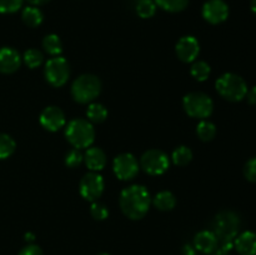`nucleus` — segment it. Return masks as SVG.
<instances>
[{"mask_svg":"<svg viewBox=\"0 0 256 255\" xmlns=\"http://www.w3.org/2000/svg\"><path fill=\"white\" fill-rule=\"evenodd\" d=\"M219 240L212 230L199 232L194 238V248L202 254H210L218 249Z\"/></svg>","mask_w":256,"mask_h":255,"instance_id":"15","label":"nucleus"},{"mask_svg":"<svg viewBox=\"0 0 256 255\" xmlns=\"http://www.w3.org/2000/svg\"><path fill=\"white\" fill-rule=\"evenodd\" d=\"M42 48L52 56H59L62 52V42L55 34H49L42 40Z\"/></svg>","mask_w":256,"mask_h":255,"instance_id":"21","label":"nucleus"},{"mask_svg":"<svg viewBox=\"0 0 256 255\" xmlns=\"http://www.w3.org/2000/svg\"><path fill=\"white\" fill-rule=\"evenodd\" d=\"M65 114L60 108L48 106L40 114V124L48 132H58L65 125Z\"/></svg>","mask_w":256,"mask_h":255,"instance_id":"12","label":"nucleus"},{"mask_svg":"<svg viewBox=\"0 0 256 255\" xmlns=\"http://www.w3.org/2000/svg\"><path fill=\"white\" fill-rule=\"evenodd\" d=\"M15 148L16 144L14 139L10 135L0 132V160L12 156V152H15Z\"/></svg>","mask_w":256,"mask_h":255,"instance_id":"26","label":"nucleus"},{"mask_svg":"<svg viewBox=\"0 0 256 255\" xmlns=\"http://www.w3.org/2000/svg\"><path fill=\"white\" fill-rule=\"evenodd\" d=\"M32 6H39V5H44L46 2H49L50 0H28Z\"/></svg>","mask_w":256,"mask_h":255,"instance_id":"37","label":"nucleus"},{"mask_svg":"<svg viewBox=\"0 0 256 255\" xmlns=\"http://www.w3.org/2000/svg\"><path fill=\"white\" fill-rule=\"evenodd\" d=\"M244 174L249 182H256V156L250 159L249 162L245 164L244 168Z\"/></svg>","mask_w":256,"mask_h":255,"instance_id":"32","label":"nucleus"},{"mask_svg":"<svg viewBox=\"0 0 256 255\" xmlns=\"http://www.w3.org/2000/svg\"><path fill=\"white\" fill-rule=\"evenodd\" d=\"M246 95H248V100H249L250 104L256 105V85L252 88V90H249V92H248Z\"/></svg>","mask_w":256,"mask_h":255,"instance_id":"34","label":"nucleus"},{"mask_svg":"<svg viewBox=\"0 0 256 255\" xmlns=\"http://www.w3.org/2000/svg\"><path fill=\"white\" fill-rule=\"evenodd\" d=\"M240 228V218L234 212H222L214 218L212 232L216 235L218 240L225 250L234 248V240L238 236Z\"/></svg>","mask_w":256,"mask_h":255,"instance_id":"2","label":"nucleus"},{"mask_svg":"<svg viewBox=\"0 0 256 255\" xmlns=\"http://www.w3.org/2000/svg\"><path fill=\"white\" fill-rule=\"evenodd\" d=\"M102 82L96 75L82 74L72 85V96L79 104H89L99 96Z\"/></svg>","mask_w":256,"mask_h":255,"instance_id":"4","label":"nucleus"},{"mask_svg":"<svg viewBox=\"0 0 256 255\" xmlns=\"http://www.w3.org/2000/svg\"><path fill=\"white\" fill-rule=\"evenodd\" d=\"M156 12V4L154 0H139L136 5V12L139 16L148 19L152 18Z\"/></svg>","mask_w":256,"mask_h":255,"instance_id":"28","label":"nucleus"},{"mask_svg":"<svg viewBox=\"0 0 256 255\" xmlns=\"http://www.w3.org/2000/svg\"><path fill=\"white\" fill-rule=\"evenodd\" d=\"M176 55L182 62H195L200 52V44L198 42L196 38L194 36H182V39L178 42L176 48Z\"/></svg>","mask_w":256,"mask_h":255,"instance_id":"13","label":"nucleus"},{"mask_svg":"<svg viewBox=\"0 0 256 255\" xmlns=\"http://www.w3.org/2000/svg\"><path fill=\"white\" fill-rule=\"evenodd\" d=\"M86 116L90 122L100 124V122H105V119L108 118V110L100 102H90L86 110Z\"/></svg>","mask_w":256,"mask_h":255,"instance_id":"20","label":"nucleus"},{"mask_svg":"<svg viewBox=\"0 0 256 255\" xmlns=\"http://www.w3.org/2000/svg\"><path fill=\"white\" fill-rule=\"evenodd\" d=\"M234 248L240 255H256V232H244L234 240Z\"/></svg>","mask_w":256,"mask_h":255,"instance_id":"16","label":"nucleus"},{"mask_svg":"<svg viewBox=\"0 0 256 255\" xmlns=\"http://www.w3.org/2000/svg\"><path fill=\"white\" fill-rule=\"evenodd\" d=\"M79 190L85 200L96 202L104 192V179L96 172H88L80 180Z\"/></svg>","mask_w":256,"mask_h":255,"instance_id":"9","label":"nucleus"},{"mask_svg":"<svg viewBox=\"0 0 256 255\" xmlns=\"http://www.w3.org/2000/svg\"><path fill=\"white\" fill-rule=\"evenodd\" d=\"M19 255H44V252H42V250L38 245L28 244L26 246H24L20 250Z\"/></svg>","mask_w":256,"mask_h":255,"instance_id":"33","label":"nucleus"},{"mask_svg":"<svg viewBox=\"0 0 256 255\" xmlns=\"http://www.w3.org/2000/svg\"><path fill=\"white\" fill-rule=\"evenodd\" d=\"M209 255H229V250H225L222 248H219V249L214 250L212 252H210Z\"/></svg>","mask_w":256,"mask_h":255,"instance_id":"36","label":"nucleus"},{"mask_svg":"<svg viewBox=\"0 0 256 255\" xmlns=\"http://www.w3.org/2000/svg\"><path fill=\"white\" fill-rule=\"evenodd\" d=\"M155 4L169 12H182L189 4V0H154Z\"/></svg>","mask_w":256,"mask_h":255,"instance_id":"25","label":"nucleus"},{"mask_svg":"<svg viewBox=\"0 0 256 255\" xmlns=\"http://www.w3.org/2000/svg\"><path fill=\"white\" fill-rule=\"evenodd\" d=\"M84 162V155L79 152V149H72L65 156V164L69 168H78Z\"/></svg>","mask_w":256,"mask_h":255,"instance_id":"30","label":"nucleus"},{"mask_svg":"<svg viewBox=\"0 0 256 255\" xmlns=\"http://www.w3.org/2000/svg\"><path fill=\"white\" fill-rule=\"evenodd\" d=\"M172 162L178 166H184V165H188L192 159V152L185 145H182V146H178L176 149L172 152Z\"/></svg>","mask_w":256,"mask_h":255,"instance_id":"23","label":"nucleus"},{"mask_svg":"<svg viewBox=\"0 0 256 255\" xmlns=\"http://www.w3.org/2000/svg\"><path fill=\"white\" fill-rule=\"evenodd\" d=\"M44 75L46 82L55 88H60L68 82L70 75L69 62L62 56H54L45 64Z\"/></svg>","mask_w":256,"mask_h":255,"instance_id":"7","label":"nucleus"},{"mask_svg":"<svg viewBox=\"0 0 256 255\" xmlns=\"http://www.w3.org/2000/svg\"><path fill=\"white\" fill-rule=\"evenodd\" d=\"M22 65V56L15 49L4 46L0 49V72L12 74Z\"/></svg>","mask_w":256,"mask_h":255,"instance_id":"14","label":"nucleus"},{"mask_svg":"<svg viewBox=\"0 0 256 255\" xmlns=\"http://www.w3.org/2000/svg\"><path fill=\"white\" fill-rule=\"evenodd\" d=\"M112 169L120 180H132L139 172V164L134 155L130 152H122L114 159Z\"/></svg>","mask_w":256,"mask_h":255,"instance_id":"10","label":"nucleus"},{"mask_svg":"<svg viewBox=\"0 0 256 255\" xmlns=\"http://www.w3.org/2000/svg\"><path fill=\"white\" fill-rule=\"evenodd\" d=\"M182 106L189 116L204 120L212 114L214 102L209 95L195 92L185 95L182 99Z\"/></svg>","mask_w":256,"mask_h":255,"instance_id":"6","label":"nucleus"},{"mask_svg":"<svg viewBox=\"0 0 256 255\" xmlns=\"http://www.w3.org/2000/svg\"><path fill=\"white\" fill-rule=\"evenodd\" d=\"M22 19L28 26L36 28L44 20V15H42V10L36 6H26L22 12Z\"/></svg>","mask_w":256,"mask_h":255,"instance_id":"19","label":"nucleus"},{"mask_svg":"<svg viewBox=\"0 0 256 255\" xmlns=\"http://www.w3.org/2000/svg\"><path fill=\"white\" fill-rule=\"evenodd\" d=\"M68 142L75 149H84L92 146L95 140V129L92 122L86 119H72L65 129Z\"/></svg>","mask_w":256,"mask_h":255,"instance_id":"3","label":"nucleus"},{"mask_svg":"<svg viewBox=\"0 0 256 255\" xmlns=\"http://www.w3.org/2000/svg\"><path fill=\"white\" fill-rule=\"evenodd\" d=\"M119 202L125 216L132 220H139L142 219L149 212L152 198L145 186L132 185L122 190Z\"/></svg>","mask_w":256,"mask_h":255,"instance_id":"1","label":"nucleus"},{"mask_svg":"<svg viewBox=\"0 0 256 255\" xmlns=\"http://www.w3.org/2000/svg\"><path fill=\"white\" fill-rule=\"evenodd\" d=\"M169 158L164 152L158 149L148 150L140 159V166L149 175H162L169 169Z\"/></svg>","mask_w":256,"mask_h":255,"instance_id":"8","label":"nucleus"},{"mask_svg":"<svg viewBox=\"0 0 256 255\" xmlns=\"http://www.w3.org/2000/svg\"><path fill=\"white\" fill-rule=\"evenodd\" d=\"M182 254L184 255H196V249H195L192 245H184V248H182Z\"/></svg>","mask_w":256,"mask_h":255,"instance_id":"35","label":"nucleus"},{"mask_svg":"<svg viewBox=\"0 0 256 255\" xmlns=\"http://www.w3.org/2000/svg\"><path fill=\"white\" fill-rule=\"evenodd\" d=\"M98 255H109V254H108V252H100V254H98Z\"/></svg>","mask_w":256,"mask_h":255,"instance_id":"40","label":"nucleus"},{"mask_svg":"<svg viewBox=\"0 0 256 255\" xmlns=\"http://www.w3.org/2000/svg\"><path fill=\"white\" fill-rule=\"evenodd\" d=\"M25 64L30 68V69H35V68L40 66L44 62V55L40 50L38 49H29L24 52V56H22Z\"/></svg>","mask_w":256,"mask_h":255,"instance_id":"27","label":"nucleus"},{"mask_svg":"<svg viewBox=\"0 0 256 255\" xmlns=\"http://www.w3.org/2000/svg\"><path fill=\"white\" fill-rule=\"evenodd\" d=\"M210 72H212L210 70V65L206 62H202V60L195 62L192 65V69H190L192 78L195 80H198V82H205L210 76Z\"/></svg>","mask_w":256,"mask_h":255,"instance_id":"24","label":"nucleus"},{"mask_svg":"<svg viewBox=\"0 0 256 255\" xmlns=\"http://www.w3.org/2000/svg\"><path fill=\"white\" fill-rule=\"evenodd\" d=\"M152 204L162 212H169V210H172L175 208L176 199H175V195L172 192L164 190V192H160L155 195Z\"/></svg>","mask_w":256,"mask_h":255,"instance_id":"18","label":"nucleus"},{"mask_svg":"<svg viewBox=\"0 0 256 255\" xmlns=\"http://www.w3.org/2000/svg\"><path fill=\"white\" fill-rule=\"evenodd\" d=\"M22 0H0V12L12 14L22 8Z\"/></svg>","mask_w":256,"mask_h":255,"instance_id":"31","label":"nucleus"},{"mask_svg":"<svg viewBox=\"0 0 256 255\" xmlns=\"http://www.w3.org/2000/svg\"><path fill=\"white\" fill-rule=\"evenodd\" d=\"M229 16V6L224 0H208L202 6V18L210 24H220Z\"/></svg>","mask_w":256,"mask_h":255,"instance_id":"11","label":"nucleus"},{"mask_svg":"<svg viewBox=\"0 0 256 255\" xmlns=\"http://www.w3.org/2000/svg\"><path fill=\"white\" fill-rule=\"evenodd\" d=\"M25 240H26L28 242H32L35 240V235L32 234V232H26V234H25Z\"/></svg>","mask_w":256,"mask_h":255,"instance_id":"38","label":"nucleus"},{"mask_svg":"<svg viewBox=\"0 0 256 255\" xmlns=\"http://www.w3.org/2000/svg\"><path fill=\"white\" fill-rule=\"evenodd\" d=\"M216 90L224 99L229 102H240L246 96L248 85L239 75L226 72L216 80Z\"/></svg>","mask_w":256,"mask_h":255,"instance_id":"5","label":"nucleus"},{"mask_svg":"<svg viewBox=\"0 0 256 255\" xmlns=\"http://www.w3.org/2000/svg\"><path fill=\"white\" fill-rule=\"evenodd\" d=\"M84 162L92 172H100L106 165V155L100 148L92 146L84 155Z\"/></svg>","mask_w":256,"mask_h":255,"instance_id":"17","label":"nucleus"},{"mask_svg":"<svg viewBox=\"0 0 256 255\" xmlns=\"http://www.w3.org/2000/svg\"><path fill=\"white\" fill-rule=\"evenodd\" d=\"M90 212H92V216L94 218L95 220H105L108 216H109V210L105 206L102 202H92V208H90Z\"/></svg>","mask_w":256,"mask_h":255,"instance_id":"29","label":"nucleus"},{"mask_svg":"<svg viewBox=\"0 0 256 255\" xmlns=\"http://www.w3.org/2000/svg\"><path fill=\"white\" fill-rule=\"evenodd\" d=\"M196 134L202 142H210L216 135V126L212 122L204 119L198 124Z\"/></svg>","mask_w":256,"mask_h":255,"instance_id":"22","label":"nucleus"},{"mask_svg":"<svg viewBox=\"0 0 256 255\" xmlns=\"http://www.w3.org/2000/svg\"><path fill=\"white\" fill-rule=\"evenodd\" d=\"M250 9H252V12L256 15V0H252V2H250Z\"/></svg>","mask_w":256,"mask_h":255,"instance_id":"39","label":"nucleus"}]
</instances>
